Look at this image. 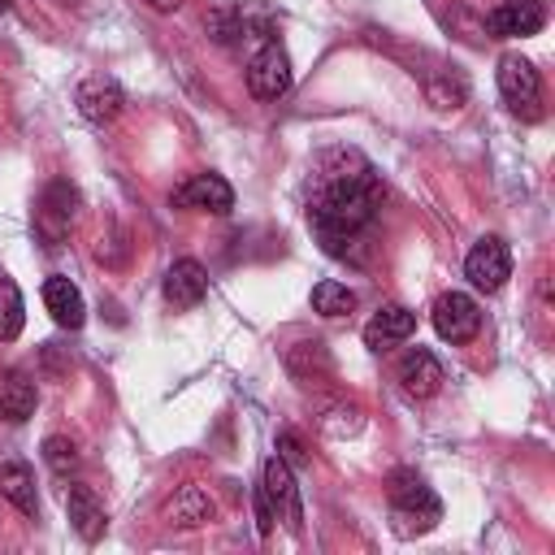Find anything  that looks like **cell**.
<instances>
[{"instance_id":"6da1fadb","label":"cell","mask_w":555,"mask_h":555,"mask_svg":"<svg viewBox=\"0 0 555 555\" xmlns=\"http://www.w3.org/2000/svg\"><path fill=\"white\" fill-rule=\"evenodd\" d=\"M351 156L356 152H334V160L325 156V169L308 195V225L317 230L321 247L338 260H364L360 238L369 234V225L382 208L377 173L364 160H356V169H347Z\"/></svg>"},{"instance_id":"7a4b0ae2","label":"cell","mask_w":555,"mask_h":555,"mask_svg":"<svg viewBox=\"0 0 555 555\" xmlns=\"http://www.w3.org/2000/svg\"><path fill=\"white\" fill-rule=\"evenodd\" d=\"M390 520H395V533L399 538H416V533H429L438 520H442V503L438 494L412 473V468H399L390 477Z\"/></svg>"},{"instance_id":"3957f363","label":"cell","mask_w":555,"mask_h":555,"mask_svg":"<svg viewBox=\"0 0 555 555\" xmlns=\"http://www.w3.org/2000/svg\"><path fill=\"white\" fill-rule=\"evenodd\" d=\"M499 95L516 117L538 121L542 117V78L533 69V61H525L520 52H503L499 56Z\"/></svg>"},{"instance_id":"277c9868","label":"cell","mask_w":555,"mask_h":555,"mask_svg":"<svg viewBox=\"0 0 555 555\" xmlns=\"http://www.w3.org/2000/svg\"><path fill=\"white\" fill-rule=\"evenodd\" d=\"M260 494L269 499L273 516H278L291 533H299V529H304V503H299L295 468H291L286 460H278V455H269V460H264V468H260Z\"/></svg>"},{"instance_id":"5b68a950","label":"cell","mask_w":555,"mask_h":555,"mask_svg":"<svg viewBox=\"0 0 555 555\" xmlns=\"http://www.w3.org/2000/svg\"><path fill=\"white\" fill-rule=\"evenodd\" d=\"M464 278H468L477 291H486V295L503 291V282L512 278V251H507V243H503L499 234L477 238L473 251L464 256Z\"/></svg>"},{"instance_id":"8992f818","label":"cell","mask_w":555,"mask_h":555,"mask_svg":"<svg viewBox=\"0 0 555 555\" xmlns=\"http://www.w3.org/2000/svg\"><path fill=\"white\" fill-rule=\"evenodd\" d=\"M429 317H434L438 338H447V343H473L477 330H481V308H477V299L464 295V291L438 295L434 308H429Z\"/></svg>"},{"instance_id":"52a82bcc","label":"cell","mask_w":555,"mask_h":555,"mask_svg":"<svg viewBox=\"0 0 555 555\" xmlns=\"http://www.w3.org/2000/svg\"><path fill=\"white\" fill-rule=\"evenodd\" d=\"M546 26V0H499L486 17L490 39H529Z\"/></svg>"},{"instance_id":"ba28073f","label":"cell","mask_w":555,"mask_h":555,"mask_svg":"<svg viewBox=\"0 0 555 555\" xmlns=\"http://www.w3.org/2000/svg\"><path fill=\"white\" fill-rule=\"evenodd\" d=\"M291 56L278 43H264L251 61H247V91L256 100H282L291 91Z\"/></svg>"},{"instance_id":"9c48e42d","label":"cell","mask_w":555,"mask_h":555,"mask_svg":"<svg viewBox=\"0 0 555 555\" xmlns=\"http://www.w3.org/2000/svg\"><path fill=\"white\" fill-rule=\"evenodd\" d=\"M74 212H78V191L69 182H48V191L39 195V208H35V234L48 247H56L65 238Z\"/></svg>"},{"instance_id":"30bf717a","label":"cell","mask_w":555,"mask_h":555,"mask_svg":"<svg viewBox=\"0 0 555 555\" xmlns=\"http://www.w3.org/2000/svg\"><path fill=\"white\" fill-rule=\"evenodd\" d=\"M395 377H399L403 395H412V399H429V395H438V386L447 382L442 360H438L429 347H408V351L399 356V364H395Z\"/></svg>"},{"instance_id":"8fae6325","label":"cell","mask_w":555,"mask_h":555,"mask_svg":"<svg viewBox=\"0 0 555 555\" xmlns=\"http://www.w3.org/2000/svg\"><path fill=\"white\" fill-rule=\"evenodd\" d=\"M178 208H195V212H230L234 208V191L221 173H191L178 191H173Z\"/></svg>"},{"instance_id":"7c38bea8","label":"cell","mask_w":555,"mask_h":555,"mask_svg":"<svg viewBox=\"0 0 555 555\" xmlns=\"http://www.w3.org/2000/svg\"><path fill=\"white\" fill-rule=\"evenodd\" d=\"M416 330V312H408L403 304H382L373 312V321L364 325V347L369 351H390L399 343H408Z\"/></svg>"},{"instance_id":"4fadbf2b","label":"cell","mask_w":555,"mask_h":555,"mask_svg":"<svg viewBox=\"0 0 555 555\" xmlns=\"http://www.w3.org/2000/svg\"><path fill=\"white\" fill-rule=\"evenodd\" d=\"M204 295H208V269L199 260L182 256V260H173L165 269V299L173 308H195Z\"/></svg>"},{"instance_id":"5bb4252c","label":"cell","mask_w":555,"mask_h":555,"mask_svg":"<svg viewBox=\"0 0 555 555\" xmlns=\"http://www.w3.org/2000/svg\"><path fill=\"white\" fill-rule=\"evenodd\" d=\"M121 104H126V95H121V87H117L113 78H87V82L78 87V113H82L87 121H95V126L113 121V117L121 113Z\"/></svg>"},{"instance_id":"9a60e30c","label":"cell","mask_w":555,"mask_h":555,"mask_svg":"<svg viewBox=\"0 0 555 555\" xmlns=\"http://www.w3.org/2000/svg\"><path fill=\"white\" fill-rule=\"evenodd\" d=\"M65 512H69V525L78 529L82 542H95V538L104 533V525H108L104 503L95 499L91 486H69V490H65Z\"/></svg>"},{"instance_id":"2e32d148","label":"cell","mask_w":555,"mask_h":555,"mask_svg":"<svg viewBox=\"0 0 555 555\" xmlns=\"http://www.w3.org/2000/svg\"><path fill=\"white\" fill-rule=\"evenodd\" d=\"M43 308L52 312V321H56L61 330H78L82 317H87L82 291H78L69 278H48V282H43Z\"/></svg>"},{"instance_id":"e0dca14e","label":"cell","mask_w":555,"mask_h":555,"mask_svg":"<svg viewBox=\"0 0 555 555\" xmlns=\"http://www.w3.org/2000/svg\"><path fill=\"white\" fill-rule=\"evenodd\" d=\"M0 499H9L22 516L39 512V494H35V473L26 460H0Z\"/></svg>"},{"instance_id":"ac0fdd59","label":"cell","mask_w":555,"mask_h":555,"mask_svg":"<svg viewBox=\"0 0 555 555\" xmlns=\"http://www.w3.org/2000/svg\"><path fill=\"white\" fill-rule=\"evenodd\" d=\"M212 512H217V503H212V494H208L204 486H182V490L169 499V507H165L169 525H178V529L208 525V520H212Z\"/></svg>"},{"instance_id":"d6986e66","label":"cell","mask_w":555,"mask_h":555,"mask_svg":"<svg viewBox=\"0 0 555 555\" xmlns=\"http://www.w3.org/2000/svg\"><path fill=\"white\" fill-rule=\"evenodd\" d=\"M286 369L299 382H312V377H330L334 373V360H330V347L321 338H308V343H295L286 351Z\"/></svg>"},{"instance_id":"ffe728a7","label":"cell","mask_w":555,"mask_h":555,"mask_svg":"<svg viewBox=\"0 0 555 555\" xmlns=\"http://www.w3.org/2000/svg\"><path fill=\"white\" fill-rule=\"evenodd\" d=\"M35 382L22 373H4L0 377V416L4 421H26L35 412Z\"/></svg>"},{"instance_id":"44dd1931","label":"cell","mask_w":555,"mask_h":555,"mask_svg":"<svg viewBox=\"0 0 555 555\" xmlns=\"http://www.w3.org/2000/svg\"><path fill=\"white\" fill-rule=\"evenodd\" d=\"M317 425H321V434H330V438H356V434L364 429V412H360V403L338 399V403L321 408Z\"/></svg>"},{"instance_id":"7402d4cb","label":"cell","mask_w":555,"mask_h":555,"mask_svg":"<svg viewBox=\"0 0 555 555\" xmlns=\"http://www.w3.org/2000/svg\"><path fill=\"white\" fill-rule=\"evenodd\" d=\"M22 325H26L22 291H17V282H13V278H4V273H0V338H4V343H9V338H17V334H22Z\"/></svg>"},{"instance_id":"603a6c76","label":"cell","mask_w":555,"mask_h":555,"mask_svg":"<svg viewBox=\"0 0 555 555\" xmlns=\"http://www.w3.org/2000/svg\"><path fill=\"white\" fill-rule=\"evenodd\" d=\"M351 308H356V291H347L343 282L325 278V282L312 286V312H321V317H347Z\"/></svg>"},{"instance_id":"cb8c5ba5","label":"cell","mask_w":555,"mask_h":555,"mask_svg":"<svg viewBox=\"0 0 555 555\" xmlns=\"http://www.w3.org/2000/svg\"><path fill=\"white\" fill-rule=\"evenodd\" d=\"M43 460H48V468H52V473H61V477H65V473H74V468H78V447H74L69 438H48V442H43Z\"/></svg>"},{"instance_id":"d4e9b609","label":"cell","mask_w":555,"mask_h":555,"mask_svg":"<svg viewBox=\"0 0 555 555\" xmlns=\"http://www.w3.org/2000/svg\"><path fill=\"white\" fill-rule=\"evenodd\" d=\"M278 460H286L291 468H308V455H304V442L295 429H282L278 434Z\"/></svg>"},{"instance_id":"484cf974","label":"cell","mask_w":555,"mask_h":555,"mask_svg":"<svg viewBox=\"0 0 555 555\" xmlns=\"http://www.w3.org/2000/svg\"><path fill=\"white\" fill-rule=\"evenodd\" d=\"M238 30H243V26H238V17H234V13H225V9L208 13V35H212L217 43H230Z\"/></svg>"},{"instance_id":"4316f807","label":"cell","mask_w":555,"mask_h":555,"mask_svg":"<svg viewBox=\"0 0 555 555\" xmlns=\"http://www.w3.org/2000/svg\"><path fill=\"white\" fill-rule=\"evenodd\" d=\"M251 507H256V529H260V533H273V525H278V516H273V507H269V499L260 494V486H256V494H251Z\"/></svg>"},{"instance_id":"83f0119b","label":"cell","mask_w":555,"mask_h":555,"mask_svg":"<svg viewBox=\"0 0 555 555\" xmlns=\"http://www.w3.org/2000/svg\"><path fill=\"white\" fill-rule=\"evenodd\" d=\"M147 9H156V13H178L182 9V0H143Z\"/></svg>"},{"instance_id":"f1b7e54d","label":"cell","mask_w":555,"mask_h":555,"mask_svg":"<svg viewBox=\"0 0 555 555\" xmlns=\"http://www.w3.org/2000/svg\"><path fill=\"white\" fill-rule=\"evenodd\" d=\"M0 9H9V0H0Z\"/></svg>"}]
</instances>
